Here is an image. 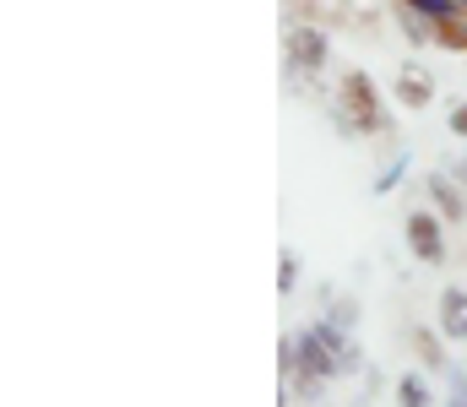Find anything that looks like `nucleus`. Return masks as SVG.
I'll return each instance as SVG.
<instances>
[{
    "mask_svg": "<svg viewBox=\"0 0 467 407\" xmlns=\"http://www.w3.org/2000/svg\"><path fill=\"white\" fill-rule=\"evenodd\" d=\"M343 126L348 131H380L386 115H380V98H375V82L364 71L343 76Z\"/></svg>",
    "mask_w": 467,
    "mask_h": 407,
    "instance_id": "f257e3e1",
    "label": "nucleus"
},
{
    "mask_svg": "<svg viewBox=\"0 0 467 407\" xmlns=\"http://www.w3.org/2000/svg\"><path fill=\"white\" fill-rule=\"evenodd\" d=\"M408 245H413V256H419V261H430V267H435V261H446L441 223H435L430 212H413V218H408Z\"/></svg>",
    "mask_w": 467,
    "mask_h": 407,
    "instance_id": "f03ea898",
    "label": "nucleus"
},
{
    "mask_svg": "<svg viewBox=\"0 0 467 407\" xmlns=\"http://www.w3.org/2000/svg\"><path fill=\"white\" fill-rule=\"evenodd\" d=\"M288 66H294V71H316V66H327V33H316V27H294V33H288Z\"/></svg>",
    "mask_w": 467,
    "mask_h": 407,
    "instance_id": "7ed1b4c3",
    "label": "nucleus"
},
{
    "mask_svg": "<svg viewBox=\"0 0 467 407\" xmlns=\"http://www.w3.org/2000/svg\"><path fill=\"white\" fill-rule=\"evenodd\" d=\"M397 98H402L408 109H424V104L435 98V76H430L424 66H402V71H397Z\"/></svg>",
    "mask_w": 467,
    "mask_h": 407,
    "instance_id": "20e7f679",
    "label": "nucleus"
},
{
    "mask_svg": "<svg viewBox=\"0 0 467 407\" xmlns=\"http://www.w3.org/2000/svg\"><path fill=\"white\" fill-rule=\"evenodd\" d=\"M441 331L467 342V293L462 288H446V293H441Z\"/></svg>",
    "mask_w": 467,
    "mask_h": 407,
    "instance_id": "39448f33",
    "label": "nucleus"
},
{
    "mask_svg": "<svg viewBox=\"0 0 467 407\" xmlns=\"http://www.w3.org/2000/svg\"><path fill=\"white\" fill-rule=\"evenodd\" d=\"M397 402L402 407H430V386H424L419 375H408V381L397 386Z\"/></svg>",
    "mask_w": 467,
    "mask_h": 407,
    "instance_id": "423d86ee",
    "label": "nucleus"
},
{
    "mask_svg": "<svg viewBox=\"0 0 467 407\" xmlns=\"http://www.w3.org/2000/svg\"><path fill=\"white\" fill-rule=\"evenodd\" d=\"M430 190H435V207H441L446 218H462V196H457L446 179H430Z\"/></svg>",
    "mask_w": 467,
    "mask_h": 407,
    "instance_id": "0eeeda50",
    "label": "nucleus"
},
{
    "mask_svg": "<svg viewBox=\"0 0 467 407\" xmlns=\"http://www.w3.org/2000/svg\"><path fill=\"white\" fill-rule=\"evenodd\" d=\"M413 11H424V16H451L457 11V0H408Z\"/></svg>",
    "mask_w": 467,
    "mask_h": 407,
    "instance_id": "6e6552de",
    "label": "nucleus"
},
{
    "mask_svg": "<svg viewBox=\"0 0 467 407\" xmlns=\"http://www.w3.org/2000/svg\"><path fill=\"white\" fill-rule=\"evenodd\" d=\"M277 288H283V293L294 288V256H283V261H277Z\"/></svg>",
    "mask_w": 467,
    "mask_h": 407,
    "instance_id": "1a4fd4ad",
    "label": "nucleus"
},
{
    "mask_svg": "<svg viewBox=\"0 0 467 407\" xmlns=\"http://www.w3.org/2000/svg\"><path fill=\"white\" fill-rule=\"evenodd\" d=\"M441 38H446V44H467V33L457 22H446V16H441Z\"/></svg>",
    "mask_w": 467,
    "mask_h": 407,
    "instance_id": "9d476101",
    "label": "nucleus"
},
{
    "mask_svg": "<svg viewBox=\"0 0 467 407\" xmlns=\"http://www.w3.org/2000/svg\"><path fill=\"white\" fill-rule=\"evenodd\" d=\"M451 131L467 136V104H457V109H451Z\"/></svg>",
    "mask_w": 467,
    "mask_h": 407,
    "instance_id": "9b49d317",
    "label": "nucleus"
},
{
    "mask_svg": "<svg viewBox=\"0 0 467 407\" xmlns=\"http://www.w3.org/2000/svg\"><path fill=\"white\" fill-rule=\"evenodd\" d=\"M451 407H467V386H462V392H457V397H451Z\"/></svg>",
    "mask_w": 467,
    "mask_h": 407,
    "instance_id": "f8f14e48",
    "label": "nucleus"
},
{
    "mask_svg": "<svg viewBox=\"0 0 467 407\" xmlns=\"http://www.w3.org/2000/svg\"><path fill=\"white\" fill-rule=\"evenodd\" d=\"M457 179H462V185H467V163H462V168H457Z\"/></svg>",
    "mask_w": 467,
    "mask_h": 407,
    "instance_id": "ddd939ff",
    "label": "nucleus"
},
{
    "mask_svg": "<svg viewBox=\"0 0 467 407\" xmlns=\"http://www.w3.org/2000/svg\"><path fill=\"white\" fill-rule=\"evenodd\" d=\"M457 5H467V0H457Z\"/></svg>",
    "mask_w": 467,
    "mask_h": 407,
    "instance_id": "4468645a",
    "label": "nucleus"
}]
</instances>
